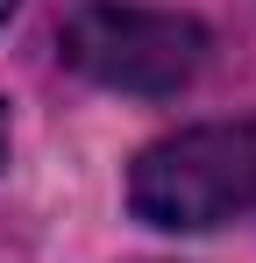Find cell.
I'll list each match as a JSON object with an SVG mask.
<instances>
[{"instance_id": "obj_1", "label": "cell", "mask_w": 256, "mask_h": 263, "mask_svg": "<svg viewBox=\"0 0 256 263\" xmlns=\"http://www.w3.org/2000/svg\"><path fill=\"white\" fill-rule=\"evenodd\" d=\"M128 206L150 228L199 235L256 206V121H221V128H185L142 149L128 171Z\"/></svg>"}, {"instance_id": "obj_2", "label": "cell", "mask_w": 256, "mask_h": 263, "mask_svg": "<svg viewBox=\"0 0 256 263\" xmlns=\"http://www.w3.org/2000/svg\"><path fill=\"white\" fill-rule=\"evenodd\" d=\"M64 57L85 79L114 92H178L199 57H207V29L192 14H164V7H121V0H93L64 22Z\"/></svg>"}, {"instance_id": "obj_3", "label": "cell", "mask_w": 256, "mask_h": 263, "mask_svg": "<svg viewBox=\"0 0 256 263\" xmlns=\"http://www.w3.org/2000/svg\"><path fill=\"white\" fill-rule=\"evenodd\" d=\"M0 164H7V114H0Z\"/></svg>"}, {"instance_id": "obj_4", "label": "cell", "mask_w": 256, "mask_h": 263, "mask_svg": "<svg viewBox=\"0 0 256 263\" xmlns=\"http://www.w3.org/2000/svg\"><path fill=\"white\" fill-rule=\"evenodd\" d=\"M7 14H14V0H0V22H7Z\"/></svg>"}]
</instances>
